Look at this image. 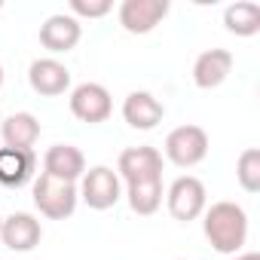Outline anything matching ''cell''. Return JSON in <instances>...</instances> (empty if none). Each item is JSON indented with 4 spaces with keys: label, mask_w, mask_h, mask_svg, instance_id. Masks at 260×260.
Here are the masks:
<instances>
[{
    "label": "cell",
    "mask_w": 260,
    "mask_h": 260,
    "mask_svg": "<svg viewBox=\"0 0 260 260\" xmlns=\"http://www.w3.org/2000/svg\"><path fill=\"white\" fill-rule=\"evenodd\" d=\"M202 230L205 239L217 254H239L248 242V214L236 202H214L211 208L202 211Z\"/></svg>",
    "instance_id": "6da1fadb"
},
{
    "label": "cell",
    "mask_w": 260,
    "mask_h": 260,
    "mask_svg": "<svg viewBox=\"0 0 260 260\" xmlns=\"http://www.w3.org/2000/svg\"><path fill=\"white\" fill-rule=\"evenodd\" d=\"M31 196H34V205L43 217L49 220H64L77 211V202H80V193L74 184L68 181H58V178H49L40 172V178H34V187H31Z\"/></svg>",
    "instance_id": "7a4b0ae2"
},
{
    "label": "cell",
    "mask_w": 260,
    "mask_h": 260,
    "mask_svg": "<svg viewBox=\"0 0 260 260\" xmlns=\"http://www.w3.org/2000/svg\"><path fill=\"white\" fill-rule=\"evenodd\" d=\"M166 159L178 169H193L208 156V135L202 125H178L166 138Z\"/></svg>",
    "instance_id": "3957f363"
},
{
    "label": "cell",
    "mask_w": 260,
    "mask_h": 260,
    "mask_svg": "<svg viewBox=\"0 0 260 260\" xmlns=\"http://www.w3.org/2000/svg\"><path fill=\"white\" fill-rule=\"evenodd\" d=\"M166 205H169V214L181 223H190V220L202 217V211L208 208L205 184L193 175H181L178 181H172V187L166 193Z\"/></svg>",
    "instance_id": "277c9868"
},
{
    "label": "cell",
    "mask_w": 260,
    "mask_h": 260,
    "mask_svg": "<svg viewBox=\"0 0 260 260\" xmlns=\"http://www.w3.org/2000/svg\"><path fill=\"white\" fill-rule=\"evenodd\" d=\"M80 199L92 208V211H107L119 202V175L110 169V166H95L89 169L83 178H80Z\"/></svg>",
    "instance_id": "5b68a950"
},
{
    "label": "cell",
    "mask_w": 260,
    "mask_h": 260,
    "mask_svg": "<svg viewBox=\"0 0 260 260\" xmlns=\"http://www.w3.org/2000/svg\"><path fill=\"white\" fill-rule=\"evenodd\" d=\"M68 104H71V113L80 122H89V125L107 122L110 113H113V98H110V92L101 83H80L71 92V101Z\"/></svg>",
    "instance_id": "8992f818"
},
{
    "label": "cell",
    "mask_w": 260,
    "mask_h": 260,
    "mask_svg": "<svg viewBox=\"0 0 260 260\" xmlns=\"http://www.w3.org/2000/svg\"><path fill=\"white\" fill-rule=\"evenodd\" d=\"M116 172L125 184H141L162 178V153L156 147H125L119 153Z\"/></svg>",
    "instance_id": "52a82bcc"
},
{
    "label": "cell",
    "mask_w": 260,
    "mask_h": 260,
    "mask_svg": "<svg viewBox=\"0 0 260 260\" xmlns=\"http://www.w3.org/2000/svg\"><path fill=\"white\" fill-rule=\"evenodd\" d=\"M169 16V0H122L119 25L128 34H150Z\"/></svg>",
    "instance_id": "ba28073f"
},
{
    "label": "cell",
    "mask_w": 260,
    "mask_h": 260,
    "mask_svg": "<svg viewBox=\"0 0 260 260\" xmlns=\"http://www.w3.org/2000/svg\"><path fill=\"white\" fill-rule=\"evenodd\" d=\"M0 239H4V245L16 254H28L40 245L43 239V226L34 214L28 211H16L10 217H4V226H0Z\"/></svg>",
    "instance_id": "9c48e42d"
},
{
    "label": "cell",
    "mask_w": 260,
    "mask_h": 260,
    "mask_svg": "<svg viewBox=\"0 0 260 260\" xmlns=\"http://www.w3.org/2000/svg\"><path fill=\"white\" fill-rule=\"evenodd\" d=\"M122 119L138 132H150L166 119V104L150 92H128L122 101Z\"/></svg>",
    "instance_id": "30bf717a"
},
{
    "label": "cell",
    "mask_w": 260,
    "mask_h": 260,
    "mask_svg": "<svg viewBox=\"0 0 260 260\" xmlns=\"http://www.w3.org/2000/svg\"><path fill=\"white\" fill-rule=\"evenodd\" d=\"M28 83L37 95L55 98V95H64L71 89V71L58 58H37L28 68Z\"/></svg>",
    "instance_id": "8fae6325"
},
{
    "label": "cell",
    "mask_w": 260,
    "mask_h": 260,
    "mask_svg": "<svg viewBox=\"0 0 260 260\" xmlns=\"http://www.w3.org/2000/svg\"><path fill=\"white\" fill-rule=\"evenodd\" d=\"M43 175L68 181V184H77L86 175V156H83V150L74 147V144H52L46 150V156H43Z\"/></svg>",
    "instance_id": "7c38bea8"
},
{
    "label": "cell",
    "mask_w": 260,
    "mask_h": 260,
    "mask_svg": "<svg viewBox=\"0 0 260 260\" xmlns=\"http://www.w3.org/2000/svg\"><path fill=\"white\" fill-rule=\"evenodd\" d=\"M80 37H83V25H80L74 16H64V13L49 16V19L40 25V46L49 49V52H55V55L71 52V49L80 43Z\"/></svg>",
    "instance_id": "4fadbf2b"
},
{
    "label": "cell",
    "mask_w": 260,
    "mask_h": 260,
    "mask_svg": "<svg viewBox=\"0 0 260 260\" xmlns=\"http://www.w3.org/2000/svg\"><path fill=\"white\" fill-rule=\"evenodd\" d=\"M233 52L230 49H205L196 61H193V83L199 89H217L230 71H233Z\"/></svg>",
    "instance_id": "5bb4252c"
},
{
    "label": "cell",
    "mask_w": 260,
    "mask_h": 260,
    "mask_svg": "<svg viewBox=\"0 0 260 260\" xmlns=\"http://www.w3.org/2000/svg\"><path fill=\"white\" fill-rule=\"evenodd\" d=\"M34 172H37L34 150L0 147V184L4 187H25L28 181H34Z\"/></svg>",
    "instance_id": "9a60e30c"
},
{
    "label": "cell",
    "mask_w": 260,
    "mask_h": 260,
    "mask_svg": "<svg viewBox=\"0 0 260 260\" xmlns=\"http://www.w3.org/2000/svg\"><path fill=\"white\" fill-rule=\"evenodd\" d=\"M0 135H4V147H13V150H34L37 138H40V119L28 110L22 113H13L4 119L0 125Z\"/></svg>",
    "instance_id": "2e32d148"
},
{
    "label": "cell",
    "mask_w": 260,
    "mask_h": 260,
    "mask_svg": "<svg viewBox=\"0 0 260 260\" xmlns=\"http://www.w3.org/2000/svg\"><path fill=\"white\" fill-rule=\"evenodd\" d=\"M223 28L236 37H254L260 31V7L251 0H236L223 10Z\"/></svg>",
    "instance_id": "e0dca14e"
},
{
    "label": "cell",
    "mask_w": 260,
    "mask_h": 260,
    "mask_svg": "<svg viewBox=\"0 0 260 260\" xmlns=\"http://www.w3.org/2000/svg\"><path fill=\"white\" fill-rule=\"evenodd\" d=\"M125 196H128V208H132L135 214L150 217L162 205V178L141 181V184H125Z\"/></svg>",
    "instance_id": "ac0fdd59"
},
{
    "label": "cell",
    "mask_w": 260,
    "mask_h": 260,
    "mask_svg": "<svg viewBox=\"0 0 260 260\" xmlns=\"http://www.w3.org/2000/svg\"><path fill=\"white\" fill-rule=\"evenodd\" d=\"M236 181L245 193H260V150L248 147L236 159Z\"/></svg>",
    "instance_id": "d6986e66"
},
{
    "label": "cell",
    "mask_w": 260,
    "mask_h": 260,
    "mask_svg": "<svg viewBox=\"0 0 260 260\" xmlns=\"http://www.w3.org/2000/svg\"><path fill=\"white\" fill-rule=\"evenodd\" d=\"M113 10L110 0H71V16L80 19H104Z\"/></svg>",
    "instance_id": "ffe728a7"
},
{
    "label": "cell",
    "mask_w": 260,
    "mask_h": 260,
    "mask_svg": "<svg viewBox=\"0 0 260 260\" xmlns=\"http://www.w3.org/2000/svg\"><path fill=\"white\" fill-rule=\"evenodd\" d=\"M236 260H260V254H257V251H245V254H239Z\"/></svg>",
    "instance_id": "44dd1931"
},
{
    "label": "cell",
    "mask_w": 260,
    "mask_h": 260,
    "mask_svg": "<svg viewBox=\"0 0 260 260\" xmlns=\"http://www.w3.org/2000/svg\"><path fill=\"white\" fill-rule=\"evenodd\" d=\"M0 86H4V64H0Z\"/></svg>",
    "instance_id": "7402d4cb"
},
{
    "label": "cell",
    "mask_w": 260,
    "mask_h": 260,
    "mask_svg": "<svg viewBox=\"0 0 260 260\" xmlns=\"http://www.w3.org/2000/svg\"><path fill=\"white\" fill-rule=\"evenodd\" d=\"M0 226H4V217H0Z\"/></svg>",
    "instance_id": "603a6c76"
},
{
    "label": "cell",
    "mask_w": 260,
    "mask_h": 260,
    "mask_svg": "<svg viewBox=\"0 0 260 260\" xmlns=\"http://www.w3.org/2000/svg\"><path fill=\"white\" fill-rule=\"evenodd\" d=\"M0 7H4V4H0Z\"/></svg>",
    "instance_id": "cb8c5ba5"
}]
</instances>
